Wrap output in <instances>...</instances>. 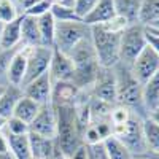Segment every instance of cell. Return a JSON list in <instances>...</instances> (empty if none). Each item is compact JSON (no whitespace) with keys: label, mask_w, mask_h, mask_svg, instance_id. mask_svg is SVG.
<instances>
[{"label":"cell","mask_w":159,"mask_h":159,"mask_svg":"<svg viewBox=\"0 0 159 159\" xmlns=\"http://www.w3.org/2000/svg\"><path fill=\"white\" fill-rule=\"evenodd\" d=\"M52 108L57 119L56 147L65 157H70L78 148L83 147V127L78 119L76 103L52 105Z\"/></svg>","instance_id":"obj_1"},{"label":"cell","mask_w":159,"mask_h":159,"mask_svg":"<svg viewBox=\"0 0 159 159\" xmlns=\"http://www.w3.org/2000/svg\"><path fill=\"white\" fill-rule=\"evenodd\" d=\"M116 81V103L129 108L132 113L140 118H147L148 113L145 110L142 97V83L132 75L130 67L118 62L111 69Z\"/></svg>","instance_id":"obj_2"},{"label":"cell","mask_w":159,"mask_h":159,"mask_svg":"<svg viewBox=\"0 0 159 159\" xmlns=\"http://www.w3.org/2000/svg\"><path fill=\"white\" fill-rule=\"evenodd\" d=\"M69 57L72 59V64H73L72 83L80 91H89L100 70L91 37L83 40L78 46H75L73 51L69 54Z\"/></svg>","instance_id":"obj_3"},{"label":"cell","mask_w":159,"mask_h":159,"mask_svg":"<svg viewBox=\"0 0 159 159\" xmlns=\"http://www.w3.org/2000/svg\"><path fill=\"white\" fill-rule=\"evenodd\" d=\"M119 35L105 30L102 25L91 27V42L100 67L113 69L119 62Z\"/></svg>","instance_id":"obj_4"},{"label":"cell","mask_w":159,"mask_h":159,"mask_svg":"<svg viewBox=\"0 0 159 159\" xmlns=\"http://www.w3.org/2000/svg\"><path fill=\"white\" fill-rule=\"evenodd\" d=\"M147 46V27L140 22L129 24L119 35V62L129 65Z\"/></svg>","instance_id":"obj_5"},{"label":"cell","mask_w":159,"mask_h":159,"mask_svg":"<svg viewBox=\"0 0 159 159\" xmlns=\"http://www.w3.org/2000/svg\"><path fill=\"white\" fill-rule=\"evenodd\" d=\"M91 37V27L83 21H72V22H56V34H54V49L70 54L75 46H78L83 40Z\"/></svg>","instance_id":"obj_6"},{"label":"cell","mask_w":159,"mask_h":159,"mask_svg":"<svg viewBox=\"0 0 159 159\" xmlns=\"http://www.w3.org/2000/svg\"><path fill=\"white\" fill-rule=\"evenodd\" d=\"M142 121H143V118H140L139 115L134 113L126 124L111 126V135H115L116 139L121 140L124 143V147L130 151V154L134 157L147 153V145H145V139H143Z\"/></svg>","instance_id":"obj_7"},{"label":"cell","mask_w":159,"mask_h":159,"mask_svg":"<svg viewBox=\"0 0 159 159\" xmlns=\"http://www.w3.org/2000/svg\"><path fill=\"white\" fill-rule=\"evenodd\" d=\"M51 57H52V48H48V46H34V48H30L29 46L27 69H25V78H24L22 88L49 70Z\"/></svg>","instance_id":"obj_8"},{"label":"cell","mask_w":159,"mask_h":159,"mask_svg":"<svg viewBox=\"0 0 159 159\" xmlns=\"http://www.w3.org/2000/svg\"><path fill=\"white\" fill-rule=\"evenodd\" d=\"M130 72L142 84L147 83L153 75L159 72V56L147 45L130 64Z\"/></svg>","instance_id":"obj_9"},{"label":"cell","mask_w":159,"mask_h":159,"mask_svg":"<svg viewBox=\"0 0 159 159\" xmlns=\"http://www.w3.org/2000/svg\"><path fill=\"white\" fill-rule=\"evenodd\" d=\"M89 92L94 99L107 102L110 105H116V81H115L113 70L100 67L97 78L92 88L89 89Z\"/></svg>","instance_id":"obj_10"},{"label":"cell","mask_w":159,"mask_h":159,"mask_svg":"<svg viewBox=\"0 0 159 159\" xmlns=\"http://www.w3.org/2000/svg\"><path fill=\"white\" fill-rule=\"evenodd\" d=\"M29 129H30L32 134L56 140L57 119H56V111H54V108H52L51 103L43 105V107L40 108L37 116L32 119V123L29 124Z\"/></svg>","instance_id":"obj_11"},{"label":"cell","mask_w":159,"mask_h":159,"mask_svg":"<svg viewBox=\"0 0 159 159\" xmlns=\"http://www.w3.org/2000/svg\"><path fill=\"white\" fill-rule=\"evenodd\" d=\"M22 94L25 97L32 99L34 102H37L40 107L51 103V97H52V80L49 76V73H43L42 76L35 78L34 81L27 83L22 88Z\"/></svg>","instance_id":"obj_12"},{"label":"cell","mask_w":159,"mask_h":159,"mask_svg":"<svg viewBox=\"0 0 159 159\" xmlns=\"http://www.w3.org/2000/svg\"><path fill=\"white\" fill-rule=\"evenodd\" d=\"M48 73L52 80V83H65V81L72 83V76H73L72 59L67 54L52 48V57H51Z\"/></svg>","instance_id":"obj_13"},{"label":"cell","mask_w":159,"mask_h":159,"mask_svg":"<svg viewBox=\"0 0 159 159\" xmlns=\"http://www.w3.org/2000/svg\"><path fill=\"white\" fill-rule=\"evenodd\" d=\"M27 52L29 46H19L15 56L11 57V62L8 65V86H18L22 88L24 78H25V69H27Z\"/></svg>","instance_id":"obj_14"},{"label":"cell","mask_w":159,"mask_h":159,"mask_svg":"<svg viewBox=\"0 0 159 159\" xmlns=\"http://www.w3.org/2000/svg\"><path fill=\"white\" fill-rule=\"evenodd\" d=\"M115 15H116V10H115L113 0H99L97 5L83 18V22L86 25H89V27H92V25H102L105 22H108Z\"/></svg>","instance_id":"obj_15"},{"label":"cell","mask_w":159,"mask_h":159,"mask_svg":"<svg viewBox=\"0 0 159 159\" xmlns=\"http://www.w3.org/2000/svg\"><path fill=\"white\" fill-rule=\"evenodd\" d=\"M21 45L22 46H42V38H40L38 22L37 18L22 15L21 16Z\"/></svg>","instance_id":"obj_16"},{"label":"cell","mask_w":159,"mask_h":159,"mask_svg":"<svg viewBox=\"0 0 159 159\" xmlns=\"http://www.w3.org/2000/svg\"><path fill=\"white\" fill-rule=\"evenodd\" d=\"M29 145L34 159H49L56 151V140L29 132Z\"/></svg>","instance_id":"obj_17"},{"label":"cell","mask_w":159,"mask_h":159,"mask_svg":"<svg viewBox=\"0 0 159 159\" xmlns=\"http://www.w3.org/2000/svg\"><path fill=\"white\" fill-rule=\"evenodd\" d=\"M22 16V15H21ZM21 16L2 25V51L16 49L21 46Z\"/></svg>","instance_id":"obj_18"},{"label":"cell","mask_w":159,"mask_h":159,"mask_svg":"<svg viewBox=\"0 0 159 159\" xmlns=\"http://www.w3.org/2000/svg\"><path fill=\"white\" fill-rule=\"evenodd\" d=\"M142 97L147 113L159 108V72L142 84Z\"/></svg>","instance_id":"obj_19"},{"label":"cell","mask_w":159,"mask_h":159,"mask_svg":"<svg viewBox=\"0 0 159 159\" xmlns=\"http://www.w3.org/2000/svg\"><path fill=\"white\" fill-rule=\"evenodd\" d=\"M22 97V89L18 86H7L5 91L0 96V118L8 119L10 116H13L16 103L19 102V99Z\"/></svg>","instance_id":"obj_20"},{"label":"cell","mask_w":159,"mask_h":159,"mask_svg":"<svg viewBox=\"0 0 159 159\" xmlns=\"http://www.w3.org/2000/svg\"><path fill=\"white\" fill-rule=\"evenodd\" d=\"M7 139H8V153L13 159H34L29 145V134L27 135L7 134Z\"/></svg>","instance_id":"obj_21"},{"label":"cell","mask_w":159,"mask_h":159,"mask_svg":"<svg viewBox=\"0 0 159 159\" xmlns=\"http://www.w3.org/2000/svg\"><path fill=\"white\" fill-rule=\"evenodd\" d=\"M116 15L123 16L129 24L139 22V13L143 0H113Z\"/></svg>","instance_id":"obj_22"},{"label":"cell","mask_w":159,"mask_h":159,"mask_svg":"<svg viewBox=\"0 0 159 159\" xmlns=\"http://www.w3.org/2000/svg\"><path fill=\"white\" fill-rule=\"evenodd\" d=\"M38 22V30H40V38H42V46L54 48V34H56V21L52 18L51 13L37 18Z\"/></svg>","instance_id":"obj_23"},{"label":"cell","mask_w":159,"mask_h":159,"mask_svg":"<svg viewBox=\"0 0 159 159\" xmlns=\"http://www.w3.org/2000/svg\"><path fill=\"white\" fill-rule=\"evenodd\" d=\"M40 105L37 102H34L32 99L29 97H25L22 94V97L19 99V102L16 103V107H15V111H13V116H16L19 119H22L24 123H27L30 124L32 123V119L37 116V113L40 111Z\"/></svg>","instance_id":"obj_24"},{"label":"cell","mask_w":159,"mask_h":159,"mask_svg":"<svg viewBox=\"0 0 159 159\" xmlns=\"http://www.w3.org/2000/svg\"><path fill=\"white\" fill-rule=\"evenodd\" d=\"M143 129V139L147 145V151L150 153H159V124H156L148 116L143 118L142 121Z\"/></svg>","instance_id":"obj_25"},{"label":"cell","mask_w":159,"mask_h":159,"mask_svg":"<svg viewBox=\"0 0 159 159\" xmlns=\"http://www.w3.org/2000/svg\"><path fill=\"white\" fill-rule=\"evenodd\" d=\"M159 21V0H143L139 13V22L150 27Z\"/></svg>","instance_id":"obj_26"},{"label":"cell","mask_w":159,"mask_h":159,"mask_svg":"<svg viewBox=\"0 0 159 159\" xmlns=\"http://www.w3.org/2000/svg\"><path fill=\"white\" fill-rule=\"evenodd\" d=\"M105 150L108 153L110 159H134V156L130 154V151L124 147V143L116 139L115 135H110L103 140Z\"/></svg>","instance_id":"obj_27"},{"label":"cell","mask_w":159,"mask_h":159,"mask_svg":"<svg viewBox=\"0 0 159 159\" xmlns=\"http://www.w3.org/2000/svg\"><path fill=\"white\" fill-rule=\"evenodd\" d=\"M22 15L15 0H0V22L8 24Z\"/></svg>","instance_id":"obj_28"},{"label":"cell","mask_w":159,"mask_h":159,"mask_svg":"<svg viewBox=\"0 0 159 159\" xmlns=\"http://www.w3.org/2000/svg\"><path fill=\"white\" fill-rule=\"evenodd\" d=\"M51 15L54 18L56 22H72V21H83L80 18L75 10L70 7H61V5H52L51 8Z\"/></svg>","instance_id":"obj_29"},{"label":"cell","mask_w":159,"mask_h":159,"mask_svg":"<svg viewBox=\"0 0 159 159\" xmlns=\"http://www.w3.org/2000/svg\"><path fill=\"white\" fill-rule=\"evenodd\" d=\"M3 132H7L10 135H27L30 129H29V124L24 123L22 119H19L16 116H10L5 123Z\"/></svg>","instance_id":"obj_30"},{"label":"cell","mask_w":159,"mask_h":159,"mask_svg":"<svg viewBox=\"0 0 159 159\" xmlns=\"http://www.w3.org/2000/svg\"><path fill=\"white\" fill-rule=\"evenodd\" d=\"M134 115L129 108L123 107V105H113L111 107V111H110V124L111 126H118V124H126L130 116Z\"/></svg>","instance_id":"obj_31"},{"label":"cell","mask_w":159,"mask_h":159,"mask_svg":"<svg viewBox=\"0 0 159 159\" xmlns=\"http://www.w3.org/2000/svg\"><path fill=\"white\" fill-rule=\"evenodd\" d=\"M16 51H18V48L8 49V51H0V86H8V65Z\"/></svg>","instance_id":"obj_32"},{"label":"cell","mask_w":159,"mask_h":159,"mask_svg":"<svg viewBox=\"0 0 159 159\" xmlns=\"http://www.w3.org/2000/svg\"><path fill=\"white\" fill-rule=\"evenodd\" d=\"M129 25V22L123 18V16H119V15H115L108 22H105V24H102V27L105 29V30H108V32H111V34H121L126 27Z\"/></svg>","instance_id":"obj_33"},{"label":"cell","mask_w":159,"mask_h":159,"mask_svg":"<svg viewBox=\"0 0 159 159\" xmlns=\"http://www.w3.org/2000/svg\"><path fill=\"white\" fill-rule=\"evenodd\" d=\"M51 8H52V2H51V0H40L38 3H35L29 10H25L24 15H29V16H34V18H40V16L46 15V13H49Z\"/></svg>","instance_id":"obj_34"},{"label":"cell","mask_w":159,"mask_h":159,"mask_svg":"<svg viewBox=\"0 0 159 159\" xmlns=\"http://www.w3.org/2000/svg\"><path fill=\"white\" fill-rule=\"evenodd\" d=\"M84 148H86L88 159H110L107 150H105L103 142L94 143V145H84Z\"/></svg>","instance_id":"obj_35"},{"label":"cell","mask_w":159,"mask_h":159,"mask_svg":"<svg viewBox=\"0 0 159 159\" xmlns=\"http://www.w3.org/2000/svg\"><path fill=\"white\" fill-rule=\"evenodd\" d=\"M97 2H99V0H75L73 10H75L76 15L83 19V18L88 15V13L97 5Z\"/></svg>","instance_id":"obj_36"},{"label":"cell","mask_w":159,"mask_h":159,"mask_svg":"<svg viewBox=\"0 0 159 159\" xmlns=\"http://www.w3.org/2000/svg\"><path fill=\"white\" fill-rule=\"evenodd\" d=\"M100 142H103V139L99 134V130L92 124H89L83 130V145H94V143H100Z\"/></svg>","instance_id":"obj_37"},{"label":"cell","mask_w":159,"mask_h":159,"mask_svg":"<svg viewBox=\"0 0 159 159\" xmlns=\"http://www.w3.org/2000/svg\"><path fill=\"white\" fill-rule=\"evenodd\" d=\"M147 45L159 56V35H156L150 29H147Z\"/></svg>","instance_id":"obj_38"},{"label":"cell","mask_w":159,"mask_h":159,"mask_svg":"<svg viewBox=\"0 0 159 159\" xmlns=\"http://www.w3.org/2000/svg\"><path fill=\"white\" fill-rule=\"evenodd\" d=\"M0 154H8V139L3 130H0Z\"/></svg>","instance_id":"obj_39"},{"label":"cell","mask_w":159,"mask_h":159,"mask_svg":"<svg viewBox=\"0 0 159 159\" xmlns=\"http://www.w3.org/2000/svg\"><path fill=\"white\" fill-rule=\"evenodd\" d=\"M67 159H88V154H86V148H84V145L81 148H78L70 157H67Z\"/></svg>","instance_id":"obj_40"},{"label":"cell","mask_w":159,"mask_h":159,"mask_svg":"<svg viewBox=\"0 0 159 159\" xmlns=\"http://www.w3.org/2000/svg\"><path fill=\"white\" fill-rule=\"evenodd\" d=\"M52 5H61V7H75V0H51Z\"/></svg>","instance_id":"obj_41"},{"label":"cell","mask_w":159,"mask_h":159,"mask_svg":"<svg viewBox=\"0 0 159 159\" xmlns=\"http://www.w3.org/2000/svg\"><path fill=\"white\" fill-rule=\"evenodd\" d=\"M148 118L153 119L156 124H159V108H156V110H153L151 113H148Z\"/></svg>","instance_id":"obj_42"},{"label":"cell","mask_w":159,"mask_h":159,"mask_svg":"<svg viewBox=\"0 0 159 159\" xmlns=\"http://www.w3.org/2000/svg\"><path fill=\"white\" fill-rule=\"evenodd\" d=\"M137 157H143V159H159V153H150V151H147L145 154L137 156Z\"/></svg>","instance_id":"obj_43"},{"label":"cell","mask_w":159,"mask_h":159,"mask_svg":"<svg viewBox=\"0 0 159 159\" xmlns=\"http://www.w3.org/2000/svg\"><path fill=\"white\" fill-rule=\"evenodd\" d=\"M49 159H67V157H65V156H64V154H62V153L57 150V147H56V151L52 153V156H51Z\"/></svg>","instance_id":"obj_44"},{"label":"cell","mask_w":159,"mask_h":159,"mask_svg":"<svg viewBox=\"0 0 159 159\" xmlns=\"http://www.w3.org/2000/svg\"><path fill=\"white\" fill-rule=\"evenodd\" d=\"M5 123H7V119L0 118V130H3V127H5Z\"/></svg>","instance_id":"obj_45"},{"label":"cell","mask_w":159,"mask_h":159,"mask_svg":"<svg viewBox=\"0 0 159 159\" xmlns=\"http://www.w3.org/2000/svg\"><path fill=\"white\" fill-rule=\"evenodd\" d=\"M0 159H13V157H11L10 153H8V154H0Z\"/></svg>","instance_id":"obj_46"},{"label":"cell","mask_w":159,"mask_h":159,"mask_svg":"<svg viewBox=\"0 0 159 159\" xmlns=\"http://www.w3.org/2000/svg\"><path fill=\"white\" fill-rule=\"evenodd\" d=\"M2 22H0V40H2ZM0 51H2V43H0Z\"/></svg>","instance_id":"obj_47"},{"label":"cell","mask_w":159,"mask_h":159,"mask_svg":"<svg viewBox=\"0 0 159 159\" xmlns=\"http://www.w3.org/2000/svg\"><path fill=\"white\" fill-rule=\"evenodd\" d=\"M147 29H150L151 32H154L156 35H159V30H157V29H153V27H147Z\"/></svg>","instance_id":"obj_48"},{"label":"cell","mask_w":159,"mask_h":159,"mask_svg":"<svg viewBox=\"0 0 159 159\" xmlns=\"http://www.w3.org/2000/svg\"><path fill=\"white\" fill-rule=\"evenodd\" d=\"M5 88H7V86H0V96H2V92L5 91Z\"/></svg>","instance_id":"obj_49"},{"label":"cell","mask_w":159,"mask_h":159,"mask_svg":"<svg viewBox=\"0 0 159 159\" xmlns=\"http://www.w3.org/2000/svg\"><path fill=\"white\" fill-rule=\"evenodd\" d=\"M15 2H16V3H18V5H19V3H21V2H22V0H15Z\"/></svg>","instance_id":"obj_50"},{"label":"cell","mask_w":159,"mask_h":159,"mask_svg":"<svg viewBox=\"0 0 159 159\" xmlns=\"http://www.w3.org/2000/svg\"><path fill=\"white\" fill-rule=\"evenodd\" d=\"M134 159H143V157H134Z\"/></svg>","instance_id":"obj_51"}]
</instances>
